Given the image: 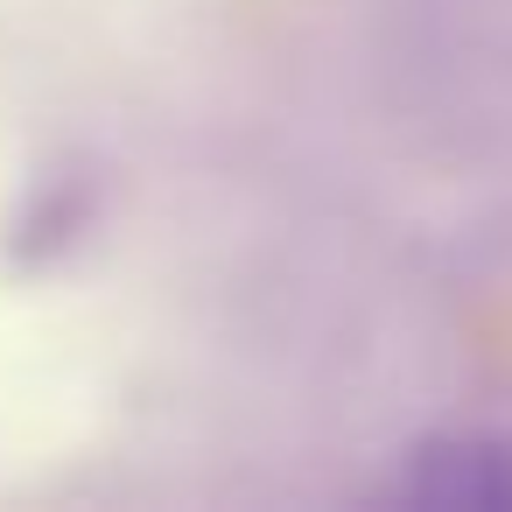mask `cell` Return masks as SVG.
<instances>
[{"instance_id":"1","label":"cell","mask_w":512,"mask_h":512,"mask_svg":"<svg viewBox=\"0 0 512 512\" xmlns=\"http://www.w3.org/2000/svg\"><path fill=\"white\" fill-rule=\"evenodd\" d=\"M106 225V176L78 155L43 162L0 211V260L15 274H57Z\"/></svg>"},{"instance_id":"2","label":"cell","mask_w":512,"mask_h":512,"mask_svg":"<svg viewBox=\"0 0 512 512\" xmlns=\"http://www.w3.org/2000/svg\"><path fill=\"white\" fill-rule=\"evenodd\" d=\"M393 505L407 512H512V435L498 428H435L400 449Z\"/></svg>"}]
</instances>
